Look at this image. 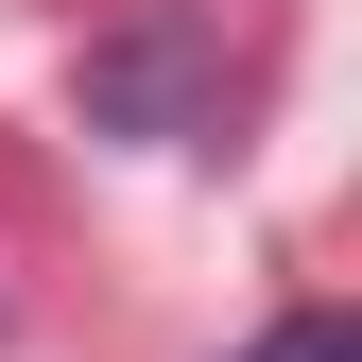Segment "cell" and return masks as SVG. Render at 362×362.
<instances>
[{
    "label": "cell",
    "mask_w": 362,
    "mask_h": 362,
    "mask_svg": "<svg viewBox=\"0 0 362 362\" xmlns=\"http://www.w3.org/2000/svg\"><path fill=\"white\" fill-rule=\"evenodd\" d=\"M86 104H104V121H190V52H104Z\"/></svg>",
    "instance_id": "1"
},
{
    "label": "cell",
    "mask_w": 362,
    "mask_h": 362,
    "mask_svg": "<svg viewBox=\"0 0 362 362\" xmlns=\"http://www.w3.org/2000/svg\"><path fill=\"white\" fill-rule=\"evenodd\" d=\"M242 362H362V328H345V310H293V328H259Z\"/></svg>",
    "instance_id": "2"
}]
</instances>
